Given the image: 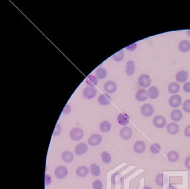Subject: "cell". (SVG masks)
Returning <instances> with one entry per match:
<instances>
[{"label": "cell", "instance_id": "2", "mask_svg": "<svg viewBox=\"0 0 190 189\" xmlns=\"http://www.w3.org/2000/svg\"><path fill=\"white\" fill-rule=\"evenodd\" d=\"M139 84L141 87H144V89L146 87H150L151 84V79L149 75L147 74H142L139 77Z\"/></svg>", "mask_w": 190, "mask_h": 189}, {"label": "cell", "instance_id": "18", "mask_svg": "<svg viewBox=\"0 0 190 189\" xmlns=\"http://www.w3.org/2000/svg\"><path fill=\"white\" fill-rule=\"evenodd\" d=\"M135 64L133 60H128L126 64V74L128 76H133L135 72Z\"/></svg>", "mask_w": 190, "mask_h": 189}, {"label": "cell", "instance_id": "11", "mask_svg": "<svg viewBox=\"0 0 190 189\" xmlns=\"http://www.w3.org/2000/svg\"><path fill=\"white\" fill-rule=\"evenodd\" d=\"M135 98H136V100L139 101V102H143V101H145L149 98V94H148V91L144 88H142V89H139L136 93V95H135Z\"/></svg>", "mask_w": 190, "mask_h": 189}, {"label": "cell", "instance_id": "19", "mask_svg": "<svg viewBox=\"0 0 190 189\" xmlns=\"http://www.w3.org/2000/svg\"><path fill=\"white\" fill-rule=\"evenodd\" d=\"M171 118L176 123H177V121H180L181 120L183 119V112H182L180 110L175 109V110H172V113H171Z\"/></svg>", "mask_w": 190, "mask_h": 189}, {"label": "cell", "instance_id": "30", "mask_svg": "<svg viewBox=\"0 0 190 189\" xmlns=\"http://www.w3.org/2000/svg\"><path fill=\"white\" fill-rule=\"evenodd\" d=\"M150 150L153 154H158L159 153L161 152V147L159 143H153L150 147Z\"/></svg>", "mask_w": 190, "mask_h": 189}, {"label": "cell", "instance_id": "20", "mask_svg": "<svg viewBox=\"0 0 190 189\" xmlns=\"http://www.w3.org/2000/svg\"><path fill=\"white\" fill-rule=\"evenodd\" d=\"M178 49L180 50L181 52L183 53H186L190 51V42L187 41V40H184L181 41L179 44H178Z\"/></svg>", "mask_w": 190, "mask_h": 189}, {"label": "cell", "instance_id": "45", "mask_svg": "<svg viewBox=\"0 0 190 189\" xmlns=\"http://www.w3.org/2000/svg\"><path fill=\"white\" fill-rule=\"evenodd\" d=\"M187 33H188V36H189V37H190V30H188L187 31Z\"/></svg>", "mask_w": 190, "mask_h": 189}, {"label": "cell", "instance_id": "24", "mask_svg": "<svg viewBox=\"0 0 190 189\" xmlns=\"http://www.w3.org/2000/svg\"><path fill=\"white\" fill-rule=\"evenodd\" d=\"M89 174V169L85 166H81L76 170V175L79 177H85Z\"/></svg>", "mask_w": 190, "mask_h": 189}, {"label": "cell", "instance_id": "43", "mask_svg": "<svg viewBox=\"0 0 190 189\" xmlns=\"http://www.w3.org/2000/svg\"><path fill=\"white\" fill-rule=\"evenodd\" d=\"M143 189H152L151 187H149V186H145V187H144V188Z\"/></svg>", "mask_w": 190, "mask_h": 189}, {"label": "cell", "instance_id": "33", "mask_svg": "<svg viewBox=\"0 0 190 189\" xmlns=\"http://www.w3.org/2000/svg\"><path fill=\"white\" fill-rule=\"evenodd\" d=\"M183 110L186 113H190V99H187L183 103Z\"/></svg>", "mask_w": 190, "mask_h": 189}, {"label": "cell", "instance_id": "34", "mask_svg": "<svg viewBox=\"0 0 190 189\" xmlns=\"http://www.w3.org/2000/svg\"><path fill=\"white\" fill-rule=\"evenodd\" d=\"M92 187H93V189H102L103 183L100 180H95V182L93 183V184H92Z\"/></svg>", "mask_w": 190, "mask_h": 189}, {"label": "cell", "instance_id": "16", "mask_svg": "<svg viewBox=\"0 0 190 189\" xmlns=\"http://www.w3.org/2000/svg\"><path fill=\"white\" fill-rule=\"evenodd\" d=\"M117 120H118L119 125L124 126L126 125H128V122H129V116H128V114L126 113L119 114L118 116V118H117Z\"/></svg>", "mask_w": 190, "mask_h": 189}, {"label": "cell", "instance_id": "15", "mask_svg": "<svg viewBox=\"0 0 190 189\" xmlns=\"http://www.w3.org/2000/svg\"><path fill=\"white\" fill-rule=\"evenodd\" d=\"M146 149V144L143 141H137L134 145V150L137 153H143Z\"/></svg>", "mask_w": 190, "mask_h": 189}, {"label": "cell", "instance_id": "17", "mask_svg": "<svg viewBox=\"0 0 190 189\" xmlns=\"http://www.w3.org/2000/svg\"><path fill=\"white\" fill-rule=\"evenodd\" d=\"M188 73L186 70H180L176 74V80L177 82L180 83L185 82L188 80Z\"/></svg>", "mask_w": 190, "mask_h": 189}, {"label": "cell", "instance_id": "14", "mask_svg": "<svg viewBox=\"0 0 190 189\" xmlns=\"http://www.w3.org/2000/svg\"><path fill=\"white\" fill-rule=\"evenodd\" d=\"M167 131L170 135H176L179 132V126L176 122L169 123L167 126Z\"/></svg>", "mask_w": 190, "mask_h": 189}, {"label": "cell", "instance_id": "8", "mask_svg": "<svg viewBox=\"0 0 190 189\" xmlns=\"http://www.w3.org/2000/svg\"><path fill=\"white\" fill-rule=\"evenodd\" d=\"M117 89H118V85L113 81H107L104 84V90L107 93H114Z\"/></svg>", "mask_w": 190, "mask_h": 189}, {"label": "cell", "instance_id": "21", "mask_svg": "<svg viewBox=\"0 0 190 189\" xmlns=\"http://www.w3.org/2000/svg\"><path fill=\"white\" fill-rule=\"evenodd\" d=\"M85 82H86V85L88 86L94 87L98 83V78L96 76H93V75H90L89 76H87V78L85 80Z\"/></svg>", "mask_w": 190, "mask_h": 189}, {"label": "cell", "instance_id": "35", "mask_svg": "<svg viewBox=\"0 0 190 189\" xmlns=\"http://www.w3.org/2000/svg\"><path fill=\"white\" fill-rule=\"evenodd\" d=\"M156 183L157 184L158 186L162 187L164 185L163 183V175L162 174H159L156 177Z\"/></svg>", "mask_w": 190, "mask_h": 189}, {"label": "cell", "instance_id": "3", "mask_svg": "<svg viewBox=\"0 0 190 189\" xmlns=\"http://www.w3.org/2000/svg\"><path fill=\"white\" fill-rule=\"evenodd\" d=\"M140 111L144 117H151L154 114V108L150 103H145L141 106Z\"/></svg>", "mask_w": 190, "mask_h": 189}, {"label": "cell", "instance_id": "9", "mask_svg": "<svg viewBox=\"0 0 190 189\" xmlns=\"http://www.w3.org/2000/svg\"><path fill=\"white\" fill-rule=\"evenodd\" d=\"M153 125L156 128H163L167 125V120L161 116H157L153 119Z\"/></svg>", "mask_w": 190, "mask_h": 189}, {"label": "cell", "instance_id": "1", "mask_svg": "<svg viewBox=\"0 0 190 189\" xmlns=\"http://www.w3.org/2000/svg\"><path fill=\"white\" fill-rule=\"evenodd\" d=\"M69 137L73 141H79L84 137V131L79 127H74L69 132Z\"/></svg>", "mask_w": 190, "mask_h": 189}, {"label": "cell", "instance_id": "29", "mask_svg": "<svg viewBox=\"0 0 190 189\" xmlns=\"http://www.w3.org/2000/svg\"><path fill=\"white\" fill-rule=\"evenodd\" d=\"M90 171H91V173L92 174V176H100V174H101V169H100V167H99L97 165H95V164L91 165V166H90Z\"/></svg>", "mask_w": 190, "mask_h": 189}, {"label": "cell", "instance_id": "23", "mask_svg": "<svg viewBox=\"0 0 190 189\" xmlns=\"http://www.w3.org/2000/svg\"><path fill=\"white\" fill-rule=\"evenodd\" d=\"M167 89H168V92L171 93V94H176L179 92L180 90V86L179 84L177 82H172L170 83L168 86H167Z\"/></svg>", "mask_w": 190, "mask_h": 189}, {"label": "cell", "instance_id": "41", "mask_svg": "<svg viewBox=\"0 0 190 189\" xmlns=\"http://www.w3.org/2000/svg\"><path fill=\"white\" fill-rule=\"evenodd\" d=\"M185 166L187 167V169L190 170V156H188V157H187L186 158V159H185Z\"/></svg>", "mask_w": 190, "mask_h": 189}, {"label": "cell", "instance_id": "25", "mask_svg": "<svg viewBox=\"0 0 190 189\" xmlns=\"http://www.w3.org/2000/svg\"><path fill=\"white\" fill-rule=\"evenodd\" d=\"M99 128L101 130V132H102L103 133L108 132L111 129V124L109 121H107V120H104V121H102L100 124V127Z\"/></svg>", "mask_w": 190, "mask_h": 189}, {"label": "cell", "instance_id": "6", "mask_svg": "<svg viewBox=\"0 0 190 189\" xmlns=\"http://www.w3.org/2000/svg\"><path fill=\"white\" fill-rule=\"evenodd\" d=\"M182 97L174 94L169 99V104L172 108H178L182 104Z\"/></svg>", "mask_w": 190, "mask_h": 189}, {"label": "cell", "instance_id": "13", "mask_svg": "<svg viewBox=\"0 0 190 189\" xmlns=\"http://www.w3.org/2000/svg\"><path fill=\"white\" fill-rule=\"evenodd\" d=\"M111 98L108 93L101 94L98 98V103L102 106H106V105H108L109 103H111Z\"/></svg>", "mask_w": 190, "mask_h": 189}, {"label": "cell", "instance_id": "28", "mask_svg": "<svg viewBox=\"0 0 190 189\" xmlns=\"http://www.w3.org/2000/svg\"><path fill=\"white\" fill-rule=\"evenodd\" d=\"M107 75V71L103 67H99L98 69L95 70V76L98 79H104V78H106Z\"/></svg>", "mask_w": 190, "mask_h": 189}, {"label": "cell", "instance_id": "32", "mask_svg": "<svg viewBox=\"0 0 190 189\" xmlns=\"http://www.w3.org/2000/svg\"><path fill=\"white\" fill-rule=\"evenodd\" d=\"M123 58H124V53H123V51H122V50L118 52V53H116L115 54H113V56H112V59H113L115 61H118V62L122 61V60H123Z\"/></svg>", "mask_w": 190, "mask_h": 189}, {"label": "cell", "instance_id": "26", "mask_svg": "<svg viewBox=\"0 0 190 189\" xmlns=\"http://www.w3.org/2000/svg\"><path fill=\"white\" fill-rule=\"evenodd\" d=\"M167 159L172 163L177 162V160L179 159V154L178 153L174 151V150H172L170 152L167 153Z\"/></svg>", "mask_w": 190, "mask_h": 189}, {"label": "cell", "instance_id": "36", "mask_svg": "<svg viewBox=\"0 0 190 189\" xmlns=\"http://www.w3.org/2000/svg\"><path fill=\"white\" fill-rule=\"evenodd\" d=\"M61 132H62V126H60V124L58 123V124L55 126V128H54V131H53V135L54 136H59Z\"/></svg>", "mask_w": 190, "mask_h": 189}, {"label": "cell", "instance_id": "22", "mask_svg": "<svg viewBox=\"0 0 190 189\" xmlns=\"http://www.w3.org/2000/svg\"><path fill=\"white\" fill-rule=\"evenodd\" d=\"M148 94L149 97L151 99H156L159 97V90L156 86H150V88L148 90Z\"/></svg>", "mask_w": 190, "mask_h": 189}, {"label": "cell", "instance_id": "12", "mask_svg": "<svg viewBox=\"0 0 190 189\" xmlns=\"http://www.w3.org/2000/svg\"><path fill=\"white\" fill-rule=\"evenodd\" d=\"M88 151V145L85 143H79L75 149V153L76 155H82Z\"/></svg>", "mask_w": 190, "mask_h": 189}, {"label": "cell", "instance_id": "44", "mask_svg": "<svg viewBox=\"0 0 190 189\" xmlns=\"http://www.w3.org/2000/svg\"><path fill=\"white\" fill-rule=\"evenodd\" d=\"M169 189H177V188H175L172 185H169Z\"/></svg>", "mask_w": 190, "mask_h": 189}, {"label": "cell", "instance_id": "5", "mask_svg": "<svg viewBox=\"0 0 190 189\" xmlns=\"http://www.w3.org/2000/svg\"><path fill=\"white\" fill-rule=\"evenodd\" d=\"M54 174H55V176L57 178L63 179L68 175V169L66 168L65 166H60L56 168L55 170H54Z\"/></svg>", "mask_w": 190, "mask_h": 189}, {"label": "cell", "instance_id": "27", "mask_svg": "<svg viewBox=\"0 0 190 189\" xmlns=\"http://www.w3.org/2000/svg\"><path fill=\"white\" fill-rule=\"evenodd\" d=\"M61 157L63 160L66 163H71L74 159V154L70 151H64L62 153Z\"/></svg>", "mask_w": 190, "mask_h": 189}, {"label": "cell", "instance_id": "7", "mask_svg": "<svg viewBox=\"0 0 190 189\" xmlns=\"http://www.w3.org/2000/svg\"><path fill=\"white\" fill-rule=\"evenodd\" d=\"M102 142V136L99 134H94L89 137L88 143L90 146L95 147L99 145Z\"/></svg>", "mask_w": 190, "mask_h": 189}, {"label": "cell", "instance_id": "40", "mask_svg": "<svg viewBox=\"0 0 190 189\" xmlns=\"http://www.w3.org/2000/svg\"><path fill=\"white\" fill-rule=\"evenodd\" d=\"M184 135L187 137H190V125H188L184 130Z\"/></svg>", "mask_w": 190, "mask_h": 189}, {"label": "cell", "instance_id": "10", "mask_svg": "<svg viewBox=\"0 0 190 189\" xmlns=\"http://www.w3.org/2000/svg\"><path fill=\"white\" fill-rule=\"evenodd\" d=\"M119 135H120V136H121L123 139L128 140L132 137L133 131H132L131 128H129L128 126H124L123 128L121 129L120 132H119Z\"/></svg>", "mask_w": 190, "mask_h": 189}, {"label": "cell", "instance_id": "31", "mask_svg": "<svg viewBox=\"0 0 190 189\" xmlns=\"http://www.w3.org/2000/svg\"><path fill=\"white\" fill-rule=\"evenodd\" d=\"M101 156H102V161L105 163V164H110V163H111V156L108 152H107V151H104V152H102V154H101Z\"/></svg>", "mask_w": 190, "mask_h": 189}, {"label": "cell", "instance_id": "4", "mask_svg": "<svg viewBox=\"0 0 190 189\" xmlns=\"http://www.w3.org/2000/svg\"><path fill=\"white\" fill-rule=\"evenodd\" d=\"M96 90L94 87H91V86H87V87H85L84 90H83V97L86 99H91L94 97L96 95Z\"/></svg>", "mask_w": 190, "mask_h": 189}, {"label": "cell", "instance_id": "37", "mask_svg": "<svg viewBox=\"0 0 190 189\" xmlns=\"http://www.w3.org/2000/svg\"><path fill=\"white\" fill-rule=\"evenodd\" d=\"M51 183H52L51 176H50V175H48V174H46V175H45V185L48 186V185L51 184Z\"/></svg>", "mask_w": 190, "mask_h": 189}, {"label": "cell", "instance_id": "42", "mask_svg": "<svg viewBox=\"0 0 190 189\" xmlns=\"http://www.w3.org/2000/svg\"><path fill=\"white\" fill-rule=\"evenodd\" d=\"M70 111H71V108H70L69 105L67 104L65 106V108H64V110H63V114H69Z\"/></svg>", "mask_w": 190, "mask_h": 189}, {"label": "cell", "instance_id": "39", "mask_svg": "<svg viewBox=\"0 0 190 189\" xmlns=\"http://www.w3.org/2000/svg\"><path fill=\"white\" fill-rule=\"evenodd\" d=\"M184 91L185 93H190V82H188L184 85Z\"/></svg>", "mask_w": 190, "mask_h": 189}, {"label": "cell", "instance_id": "38", "mask_svg": "<svg viewBox=\"0 0 190 189\" xmlns=\"http://www.w3.org/2000/svg\"><path fill=\"white\" fill-rule=\"evenodd\" d=\"M136 48H137V43H132L130 45L126 47V49L128 51H134V50L136 49Z\"/></svg>", "mask_w": 190, "mask_h": 189}]
</instances>
